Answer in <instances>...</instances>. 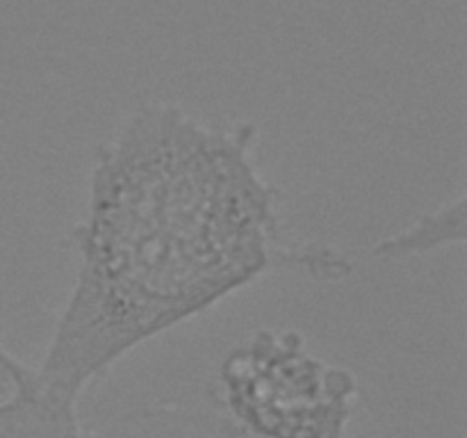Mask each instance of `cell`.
<instances>
[{
	"label": "cell",
	"mask_w": 467,
	"mask_h": 438,
	"mask_svg": "<svg viewBox=\"0 0 467 438\" xmlns=\"http://www.w3.org/2000/svg\"><path fill=\"white\" fill-rule=\"evenodd\" d=\"M0 438H87L78 397L0 342Z\"/></svg>",
	"instance_id": "3957f363"
},
{
	"label": "cell",
	"mask_w": 467,
	"mask_h": 438,
	"mask_svg": "<svg viewBox=\"0 0 467 438\" xmlns=\"http://www.w3.org/2000/svg\"><path fill=\"white\" fill-rule=\"evenodd\" d=\"M465 228V196L445 203L436 213L420 217L406 231L388 237L379 245V254L386 256H410L427 254L436 246L450 245L454 240H463Z\"/></svg>",
	"instance_id": "277c9868"
},
{
	"label": "cell",
	"mask_w": 467,
	"mask_h": 438,
	"mask_svg": "<svg viewBox=\"0 0 467 438\" xmlns=\"http://www.w3.org/2000/svg\"><path fill=\"white\" fill-rule=\"evenodd\" d=\"M76 281L39 374L80 400L123 356L214 308L272 269L349 272L328 251L290 249L281 194L251 121H205L146 100L96 149Z\"/></svg>",
	"instance_id": "6da1fadb"
},
{
	"label": "cell",
	"mask_w": 467,
	"mask_h": 438,
	"mask_svg": "<svg viewBox=\"0 0 467 438\" xmlns=\"http://www.w3.org/2000/svg\"><path fill=\"white\" fill-rule=\"evenodd\" d=\"M360 388L347 368L319 359L295 328H258L214 374L213 397L249 438H345Z\"/></svg>",
	"instance_id": "7a4b0ae2"
}]
</instances>
